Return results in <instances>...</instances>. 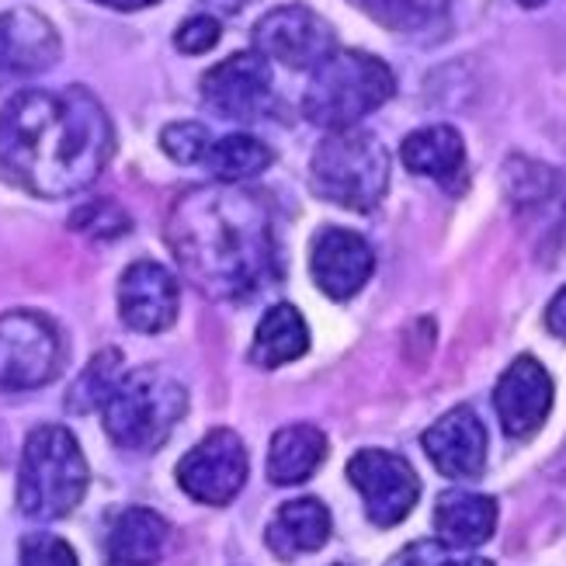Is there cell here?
Masks as SVG:
<instances>
[{
	"label": "cell",
	"instance_id": "6da1fadb",
	"mask_svg": "<svg viewBox=\"0 0 566 566\" xmlns=\"http://www.w3.org/2000/svg\"><path fill=\"white\" fill-rule=\"evenodd\" d=\"M115 150L105 105L87 87L18 91L0 105V175L35 199L87 191Z\"/></svg>",
	"mask_w": 566,
	"mask_h": 566
},
{
	"label": "cell",
	"instance_id": "7a4b0ae2",
	"mask_svg": "<svg viewBox=\"0 0 566 566\" xmlns=\"http://www.w3.org/2000/svg\"><path fill=\"white\" fill-rule=\"evenodd\" d=\"M167 243L181 272L216 300H248L279 279L272 209L243 185H202L167 212Z\"/></svg>",
	"mask_w": 566,
	"mask_h": 566
},
{
	"label": "cell",
	"instance_id": "3957f363",
	"mask_svg": "<svg viewBox=\"0 0 566 566\" xmlns=\"http://www.w3.org/2000/svg\"><path fill=\"white\" fill-rule=\"evenodd\" d=\"M392 94H397V73L389 70V63L361 53V49H334L313 70L303 94V115L327 133L355 129Z\"/></svg>",
	"mask_w": 566,
	"mask_h": 566
},
{
	"label": "cell",
	"instance_id": "277c9868",
	"mask_svg": "<svg viewBox=\"0 0 566 566\" xmlns=\"http://www.w3.org/2000/svg\"><path fill=\"white\" fill-rule=\"evenodd\" d=\"M91 470L81 441L60 424H42L29 434L18 465V507L35 522H56L87 494Z\"/></svg>",
	"mask_w": 566,
	"mask_h": 566
},
{
	"label": "cell",
	"instance_id": "5b68a950",
	"mask_svg": "<svg viewBox=\"0 0 566 566\" xmlns=\"http://www.w3.org/2000/svg\"><path fill=\"white\" fill-rule=\"evenodd\" d=\"M188 410V389L160 365L126 373L102 407V421L118 449L154 452Z\"/></svg>",
	"mask_w": 566,
	"mask_h": 566
},
{
	"label": "cell",
	"instance_id": "8992f818",
	"mask_svg": "<svg viewBox=\"0 0 566 566\" xmlns=\"http://www.w3.org/2000/svg\"><path fill=\"white\" fill-rule=\"evenodd\" d=\"M313 191L348 212H373L389 188V150L376 133L337 129L316 146L310 160Z\"/></svg>",
	"mask_w": 566,
	"mask_h": 566
},
{
	"label": "cell",
	"instance_id": "52a82bcc",
	"mask_svg": "<svg viewBox=\"0 0 566 566\" xmlns=\"http://www.w3.org/2000/svg\"><path fill=\"white\" fill-rule=\"evenodd\" d=\"M63 368V337L49 316L11 310L0 316V389H39Z\"/></svg>",
	"mask_w": 566,
	"mask_h": 566
},
{
	"label": "cell",
	"instance_id": "ba28073f",
	"mask_svg": "<svg viewBox=\"0 0 566 566\" xmlns=\"http://www.w3.org/2000/svg\"><path fill=\"white\" fill-rule=\"evenodd\" d=\"M248 473H251V465H248V449H243L240 434L230 428H216L199 446H191L185 452L175 476L191 501L223 507L237 501L243 483H248Z\"/></svg>",
	"mask_w": 566,
	"mask_h": 566
},
{
	"label": "cell",
	"instance_id": "9c48e42d",
	"mask_svg": "<svg viewBox=\"0 0 566 566\" xmlns=\"http://www.w3.org/2000/svg\"><path fill=\"white\" fill-rule=\"evenodd\" d=\"M348 480L358 490L368 522L392 528L407 522V514L421 501V480L403 455L386 449H361L348 462Z\"/></svg>",
	"mask_w": 566,
	"mask_h": 566
},
{
	"label": "cell",
	"instance_id": "30bf717a",
	"mask_svg": "<svg viewBox=\"0 0 566 566\" xmlns=\"http://www.w3.org/2000/svg\"><path fill=\"white\" fill-rule=\"evenodd\" d=\"M254 45L258 53L289 70H316L337 49V35L324 14L303 4H285L254 24Z\"/></svg>",
	"mask_w": 566,
	"mask_h": 566
},
{
	"label": "cell",
	"instance_id": "8fae6325",
	"mask_svg": "<svg viewBox=\"0 0 566 566\" xmlns=\"http://www.w3.org/2000/svg\"><path fill=\"white\" fill-rule=\"evenodd\" d=\"M272 63L264 53H233L219 60L202 77V102L219 115L233 122H254L272 105Z\"/></svg>",
	"mask_w": 566,
	"mask_h": 566
},
{
	"label": "cell",
	"instance_id": "7c38bea8",
	"mask_svg": "<svg viewBox=\"0 0 566 566\" xmlns=\"http://www.w3.org/2000/svg\"><path fill=\"white\" fill-rule=\"evenodd\" d=\"M507 202L522 227L538 233V243L566 240V178L556 167L514 157L504 167Z\"/></svg>",
	"mask_w": 566,
	"mask_h": 566
},
{
	"label": "cell",
	"instance_id": "4fadbf2b",
	"mask_svg": "<svg viewBox=\"0 0 566 566\" xmlns=\"http://www.w3.org/2000/svg\"><path fill=\"white\" fill-rule=\"evenodd\" d=\"M63 53L56 24L32 8L0 11V84L32 81Z\"/></svg>",
	"mask_w": 566,
	"mask_h": 566
},
{
	"label": "cell",
	"instance_id": "5bb4252c",
	"mask_svg": "<svg viewBox=\"0 0 566 566\" xmlns=\"http://www.w3.org/2000/svg\"><path fill=\"white\" fill-rule=\"evenodd\" d=\"M310 272H313V282L319 285V292L331 295V300H337V303L352 300V295H358L376 272L373 243L355 230L324 227L313 237Z\"/></svg>",
	"mask_w": 566,
	"mask_h": 566
},
{
	"label": "cell",
	"instance_id": "9a60e30c",
	"mask_svg": "<svg viewBox=\"0 0 566 566\" xmlns=\"http://www.w3.org/2000/svg\"><path fill=\"white\" fill-rule=\"evenodd\" d=\"M494 407H497V417H501V428L507 438H532L538 428L546 424V417L553 410V376L549 368L532 358V355H522L514 358L504 376L497 379V389H494Z\"/></svg>",
	"mask_w": 566,
	"mask_h": 566
},
{
	"label": "cell",
	"instance_id": "2e32d148",
	"mask_svg": "<svg viewBox=\"0 0 566 566\" xmlns=\"http://www.w3.org/2000/svg\"><path fill=\"white\" fill-rule=\"evenodd\" d=\"M178 279L160 261H133L118 282V316L136 334H160L178 319Z\"/></svg>",
	"mask_w": 566,
	"mask_h": 566
},
{
	"label": "cell",
	"instance_id": "e0dca14e",
	"mask_svg": "<svg viewBox=\"0 0 566 566\" xmlns=\"http://www.w3.org/2000/svg\"><path fill=\"white\" fill-rule=\"evenodd\" d=\"M424 452L434 470L449 480H473L486 465V428L473 407L441 413L424 431Z\"/></svg>",
	"mask_w": 566,
	"mask_h": 566
},
{
	"label": "cell",
	"instance_id": "ac0fdd59",
	"mask_svg": "<svg viewBox=\"0 0 566 566\" xmlns=\"http://www.w3.org/2000/svg\"><path fill=\"white\" fill-rule=\"evenodd\" d=\"M497 528V501L473 490H446L434 501V543L441 549H476Z\"/></svg>",
	"mask_w": 566,
	"mask_h": 566
},
{
	"label": "cell",
	"instance_id": "d6986e66",
	"mask_svg": "<svg viewBox=\"0 0 566 566\" xmlns=\"http://www.w3.org/2000/svg\"><path fill=\"white\" fill-rule=\"evenodd\" d=\"M331 511L316 497H295L275 511V518L264 528V543L279 559H300L327 546L331 538Z\"/></svg>",
	"mask_w": 566,
	"mask_h": 566
},
{
	"label": "cell",
	"instance_id": "ffe728a7",
	"mask_svg": "<svg viewBox=\"0 0 566 566\" xmlns=\"http://www.w3.org/2000/svg\"><path fill=\"white\" fill-rule=\"evenodd\" d=\"M105 546L115 566H154L170 546V525L150 507H126L108 525Z\"/></svg>",
	"mask_w": 566,
	"mask_h": 566
},
{
	"label": "cell",
	"instance_id": "44dd1931",
	"mask_svg": "<svg viewBox=\"0 0 566 566\" xmlns=\"http://www.w3.org/2000/svg\"><path fill=\"white\" fill-rule=\"evenodd\" d=\"M400 160L413 178H428L452 188L465 170V143L452 126H424L403 139Z\"/></svg>",
	"mask_w": 566,
	"mask_h": 566
},
{
	"label": "cell",
	"instance_id": "7402d4cb",
	"mask_svg": "<svg viewBox=\"0 0 566 566\" xmlns=\"http://www.w3.org/2000/svg\"><path fill=\"white\" fill-rule=\"evenodd\" d=\"M327 459V434L313 424H285L268 446V480L279 486L306 483Z\"/></svg>",
	"mask_w": 566,
	"mask_h": 566
},
{
	"label": "cell",
	"instance_id": "603a6c76",
	"mask_svg": "<svg viewBox=\"0 0 566 566\" xmlns=\"http://www.w3.org/2000/svg\"><path fill=\"white\" fill-rule=\"evenodd\" d=\"M310 352V327L292 303H275L261 316L251 344V361L261 368H282Z\"/></svg>",
	"mask_w": 566,
	"mask_h": 566
},
{
	"label": "cell",
	"instance_id": "cb8c5ba5",
	"mask_svg": "<svg viewBox=\"0 0 566 566\" xmlns=\"http://www.w3.org/2000/svg\"><path fill=\"white\" fill-rule=\"evenodd\" d=\"M275 164L272 146L261 143L258 136L248 133H233L223 139H212L209 154L202 160V167L216 181H227V185H243L258 175H264L268 167Z\"/></svg>",
	"mask_w": 566,
	"mask_h": 566
},
{
	"label": "cell",
	"instance_id": "d4e9b609",
	"mask_svg": "<svg viewBox=\"0 0 566 566\" xmlns=\"http://www.w3.org/2000/svg\"><path fill=\"white\" fill-rule=\"evenodd\" d=\"M126 376L122 373V355L115 348H105L102 355H94L87 361L84 373L73 379L70 392H66V403L73 413H87V410H102L105 400L112 397V389L118 386V379Z\"/></svg>",
	"mask_w": 566,
	"mask_h": 566
},
{
	"label": "cell",
	"instance_id": "484cf974",
	"mask_svg": "<svg viewBox=\"0 0 566 566\" xmlns=\"http://www.w3.org/2000/svg\"><path fill=\"white\" fill-rule=\"evenodd\" d=\"M355 4L365 14L382 21L386 29L413 32V29H424V24H431L434 18L446 14L455 0H355Z\"/></svg>",
	"mask_w": 566,
	"mask_h": 566
},
{
	"label": "cell",
	"instance_id": "4316f807",
	"mask_svg": "<svg viewBox=\"0 0 566 566\" xmlns=\"http://www.w3.org/2000/svg\"><path fill=\"white\" fill-rule=\"evenodd\" d=\"M212 146V136L202 122H170L160 133V150L175 160V164H199L206 160Z\"/></svg>",
	"mask_w": 566,
	"mask_h": 566
},
{
	"label": "cell",
	"instance_id": "83f0119b",
	"mask_svg": "<svg viewBox=\"0 0 566 566\" xmlns=\"http://www.w3.org/2000/svg\"><path fill=\"white\" fill-rule=\"evenodd\" d=\"M70 227L77 233H87L94 240H115L122 233H129V216L122 212L115 202L102 199V202H87L73 212Z\"/></svg>",
	"mask_w": 566,
	"mask_h": 566
},
{
	"label": "cell",
	"instance_id": "f1b7e54d",
	"mask_svg": "<svg viewBox=\"0 0 566 566\" xmlns=\"http://www.w3.org/2000/svg\"><path fill=\"white\" fill-rule=\"evenodd\" d=\"M18 566H81V559L70 549L66 538L39 532V535H29L21 543Z\"/></svg>",
	"mask_w": 566,
	"mask_h": 566
},
{
	"label": "cell",
	"instance_id": "f546056e",
	"mask_svg": "<svg viewBox=\"0 0 566 566\" xmlns=\"http://www.w3.org/2000/svg\"><path fill=\"white\" fill-rule=\"evenodd\" d=\"M219 35H223V24H219L216 14H191L178 29L175 45L188 56H202V53H209V49H216Z\"/></svg>",
	"mask_w": 566,
	"mask_h": 566
},
{
	"label": "cell",
	"instance_id": "4dcf8cb0",
	"mask_svg": "<svg viewBox=\"0 0 566 566\" xmlns=\"http://www.w3.org/2000/svg\"><path fill=\"white\" fill-rule=\"evenodd\" d=\"M434 549H441V546H438V543H434V546H428V543H413V546H407L397 559H392L389 566H431Z\"/></svg>",
	"mask_w": 566,
	"mask_h": 566
},
{
	"label": "cell",
	"instance_id": "1f68e13d",
	"mask_svg": "<svg viewBox=\"0 0 566 566\" xmlns=\"http://www.w3.org/2000/svg\"><path fill=\"white\" fill-rule=\"evenodd\" d=\"M546 327L556 337H566V285L553 295V303L546 310Z\"/></svg>",
	"mask_w": 566,
	"mask_h": 566
},
{
	"label": "cell",
	"instance_id": "d6a6232c",
	"mask_svg": "<svg viewBox=\"0 0 566 566\" xmlns=\"http://www.w3.org/2000/svg\"><path fill=\"white\" fill-rule=\"evenodd\" d=\"M94 4L112 8V11H143V8L160 4V0H94Z\"/></svg>",
	"mask_w": 566,
	"mask_h": 566
},
{
	"label": "cell",
	"instance_id": "836d02e7",
	"mask_svg": "<svg viewBox=\"0 0 566 566\" xmlns=\"http://www.w3.org/2000/svg\"><path fill=\"white\" fill-rule=\"evenodd\" d=\"M209 8H216V11H223V14H237V11H243L248 4H254V0H206Z\"/></svg>",
	"mask_w": 566,
	"mask_h": 566
},
{
	"label": "cell",
	"instance_id": "e575fe53",
	"mask_svg": "<svg viewBox=\"0 0 566 566\" xmlns=\"http://www.w3.org/2000/svg\"><path fill=\"white\" fill-rule=\"evenodd\" d=\"M441 566H494L490 559H480V556H465V559H455V563H441Z\"/></svg>",
	"mask_w": 566,
	"mask_h": 566
},
{
	"label": "cell",
	"instance_id": "d590c367",
	"mask_svg": "<svg viewBox=\"0 0 566 566\" xmlns=\"http://www.w3.org/2000/svg\"><path fill=\"white\" fill-rule=\"evenodd\" d=\"M518 4H522V8H543L546 0H518Z\"/></svg>",
	"mask_w": 566,
	"mask_h": 566
}]
</instances>
